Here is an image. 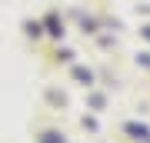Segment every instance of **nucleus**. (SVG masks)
I'll return each instance as SVG.
<instances>
[{
    "mask_svg": "<svg viewBox=\"0 0 150 143\" xmlns=\"http://www.w3.org/2000/svg\"><path fill=\"white\" fill-rule=\"evenodd\" d=\"M144 33H147V40H150V27H147V30H144Z\"/></svg>",
    "mask_w": 150,
    "mask_h": 143,
    "instance_id": "f03ea898",
    "label": "nucleus"
},
{
    "mask_svg": "<svg viewBox=\"0 0 150 143\" xmlns=\"http://www.w3.org/2000/svg\"><path fill=\"white\" fill-rule=\"evenodd\" d=\"M130 133H134L137 140H147V127H137V123H134V127H130Z\"/></svg>",
    "mask_w": 150,
    "mask_h": 143,
    "instance_id": "f257e3e1",
    "label": "nucleus"
}]
</instances>
